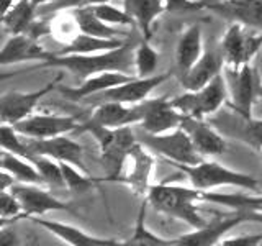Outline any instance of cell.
<instances>
[{
	"mask_svg": "<svg viewBox=\"0 0 262 246\" xmlns=\"http://www.w3.org/2000/svg\"><path fill=\"white\" fill-rule=\"evenodd\" d=\"M38 68H59L71 72L74 77L80 80L94 76V74L108 71L131 74L129 71L135 69V48L131 46V43H125L120 48L95 54H56L53 59L38 64L33 69Z\"/></svg>",
	"mask_w": 262,
	"mask_h": 246,
	"instance_id": "1",
	"label": "cell"
},
{
	"mask_svg": "<svg viewBox=\"0 0 262 246\" xmlns=\"http://www.w3.org/2000/svg\"><path fill=\"white\" fill-rule=\"evenodd\" d=\"M146 200L156 212L185 221L192 228H200L208 223L199 207V203L203 202V191L193 187L192 184H152Z\"/></svg>",
	"mask_w": 262,
	"mask_h": 246,
	"instance_id": "2",
	"label": "cell"
},
{
	"mask_svg": "<svg viewBox=\"0 0 262 246\" xmlns=\"http://www.w3.org/2000/svg\"><path fill=\"white\" fill-rule=\"evenodd\" d=\"M84 131H89L100 148V159L105 169L102 182H120L128 156L138 143V136L133 133L131 127L106 128L85 120L82 121L77 133Z\"/></svg>",
	"mask_w": 262,
	"mask_h": 246,
	"instance_id": "3",
	"label": "cell"
},
{
	"mask_svg": "<svg viewBox=\"0 0 262 246\" xmlns=\"http://www.w3.org/2000/svg\"><path fill=\"white\" fill-rule=\"evenodd\" d=\"M172 168L179 169L190 180V184L202 191H215L218 187H237L246 189L249 192H257L260 182L246 172L234 171L228 166H223L216 161H200L196 164H170Z\"/></svg>",
	"mask_w": 262,
	"mask_h": 246,
	"instance_id": "4",
	"label": "cell"
},
{
	"mask_svg": "<svg viewBox=\"0 0 262 246\" xmlns=\"http://www.w3.org/2000/svg\"><path fill=\"white\" fill-rule=\"evenodd\" d=\"M223 76L229 92L226 107L246 118L254 117V105L262 98V76L257 66L249 63L236 69L225 68Z\"/></svg>",
	"mask_w": 262,
	"mask_h": 246,
	"instance_id": "5",
	"label": "cell"
},
{
	"mask_svg": "<svg viewBox=\"0 0 262 246\" xmlns=\"http://www.w3.org/2000/svg\"><path fill=\"white\" fill-rule=\"evenodd\" d=\"M172 102L185 117H213L229 102L226 79L223 74H220L205 87L199 90H185L184 94L172 98Z\"/></svg>",
	"mask_w": 262,
	"mask_h": 246,
	"instance_id": "6",
	"label": "cell"
},
{
	"mask_svg": "<svg viewBox=\"0 0 262 246\" xmlns=\"http://www.w3.org/2000/svg\"><path fill=\"white\" fill-rule=\"evenodd\" d=\"M138 141L147 150L162 156L169 164H196L203 161V156L195 150L187 131L179 127L166 133H146L136 135Z\"/></svg>",
	"mask_w": 262,
	"mask_h": 246,
	"instance_id": "7",
	"label": "cell"
},
{
	"mask_svg": "<svg viewBox=\"0 0 262 246\" xmlns=\"http://www.w3.org/2000/svg\"><path fill=\"white\" fill-rule=\"evenodd\" d=\"M225 59V68H241L254 63L262 49V31L246 28L239 23H229L218 43Z\"/></svg>",
	"mask_w": 262,
	"mask_h": 246,
	"instance_id": "8",
	"label": "cell"
},
{
	"mask_svg": "<svg viewBox=\"0 0 262 246\" xmlns=\"http://www.w3.org/2000/svg\"><path fill=\"white\" fill-rule=\"evenodd\" d=\"M244 221H262V213L252 212H237L233 210L231 215L218 217L215 220H208L207 225L200 228H193L192 232L184 233L176 240V246H215L220 244L228 232Z\"/></svg>",
	"mask_w": 262,
	"mask_h": 246,
	"instance_id": "9",
	"label": "cell"
},
{
	"mask_svg": "<svg viewBox=\"0 0 262 246\" xmlns=\"http://www.w3.org/2000/svg\"><path fill=\"white\" fill-rule=\"evenodd\" d=\"M62 74L48 82L46 86L39 87L36 90H12L0 97V120L2 123H8V125H15L21 120H25L30 115L35 113L36 107L43 100L46 95H49L54 90H57L61 84Z\"/></svg>",
	"mask_w": 262,
	"mask_h": 246,
	"instance_id": "10",
	"label": "cell"
},
{
	"mask_svg": "<svg viewBox=\"0 0 262 246\" xmlns=\"http://www.w3.org/2000/svg\"><path fill=\"white\" fill-rule=\"evenodd\" d=\"M170 77V72H158L151 77H138L135 76L126 82L115 86L102 94H97L94 97L87 98V104H102V102H118L126 105L141 104L146 98H149L151 92L159 87L162 82H166Z\"/></svg>",
	"mask_w": 262,
	"mask_h": 246,
	"instance_id": "11",
	"label": "cell"
},
{
	"mask_svg": "<svg viewBox=\"0 0 262 246\" xmlns=\"http://www.w3.org/2000/svg\"><path fill=\"white\" fill-rule=\"evenodd\" d=\"M82 121L77 117L56 113H33L25 120L15 123V130L25 138L30 139H45L59 135L77 133Z\"/></svg>",
	"mask_w": 262,
	"mask_h": 246,
	"instance_id": "12",
	"label": "cell"
},
{
	"mask_svg": "<svg viewBox=\"0 0 262 246\" xmlns=\"http://www.w3.org/2000/svg\"><path fill=\"white\" fill-rule=\"evenodd\" d=\"M48 187L38 184H15L10 191L18 197L23 207V218L31 217H43L49 212H68L72 215H77V210L71 203L64 202L54 197Z\"/></svg>",
	"mask_w": 262,
	"mask_h": 246,
	"instance_id": "13",
	"label": "cell"
},
{
	"mask_svg": "<svg viewBox=\"0 0 262 246\" xmlns=\"http://www.w3.org/2000/svg\"><path fill=\"white\" fill-rule=\"evenodd\" d=\"M211 125H215L221 133L237 139L246 146L252 148L262 153V120L249 117L246 118L243 115L236 113L228 107L226 112H218L210 117Z\"/></svg>",
	"mask_w": 262,
	"mask_h": 246,
	"instance_id": "14",
	"label": "cell"
},
{
	"mask_svg": "<svg viewBox=\"0 0 262 246\" xmlns=\"http://www.w3.org/2000/svg\"><path fill=\"white\" fill-rule=\"evenodd\" d=\"M154 166V156L144 145L138 141L126 159L120 184L128 186L129 191L135 195L146 199L152 187Z\"/></svg>",
	"mask_w": 262,
	"mask_h": 246,
	"instance_id": "15",
	"label": "cell"
},
{
	"mask_svg": "<svg viewBox=\"0 0 262 246\" xmlns=\"http://www.w3.org/2000/svg\"><path fill=\"white\" fill-rule=\"evenodd\" d=\"M139 128L146 133H166L182 125L185 115L174 105L170 97L146 98L141 104Z\"/></svg>",
	"mask_w": 262,
	"mask_h": 246,
	"instance_id": "16",
	"label": "cell"
},
{
	"mask_svg": "<svg viewBox=\"0 0 262 246\" xmlns=\"http://www.w3.org/2000/svg\"><path fill=\"white\" fill-rule=\"evenodd\" d=\"M56 56V51H48V49L39 43V39H35L25 33L20 35H12L8 38L0 51V64L2 68L13 64L23 63H38L43 64Z\"/></svg>",
	"mask_w": 262,
	"mask_h": 246,
	"instance_id": "17",
	"label": "cell"
},
{
	"mask_svg": "<svg viewBox=\"0 0 262 246\" xmlns=\"http://www.w3.org/2000/svg\"><path fill=\"white\" fill-rule=\"evenodd\" d=\"M25 139H27V145L30 148L31 154H43L59 162L74 164V166H77L79 169L89 172L84 164V153H85L84 146L79 145L77 141H74L68 135H59V136L45 138V139H30V138H25Z\"/></svg>",
	"mask_w": 262,
	"mask_h": 246,
	"instance_id": "18",
	"label": "cell"
},
{
	"mask_svg": "<svg viewBox=\"0 0 262 246\" xmlns=\"http://www.w3.org/2000/svg\"><path fill=\"white\" fill-rule=\"evenodd\" d=\"M205 10L229 23L262 31V0H218L205 5Z\"/></svg>",
	"mask_w": 262,
	"mask_h": 246,
	"instance_id": "19",
	"label": "cell"
},
{
	"mask_svg": "<svg viewBox=\"0 0 262 246\" xmlns=\"http://www.w3.org/2000/svg\"><path fill=\"white\" fill-rule=\"evenodd\" d=\"M182 127L187 135L190 136L195 150L199 151L203 158H215L228 151V143L223 133L211 125V121L207 118H195V117H184Z\"/></svg>",
	"mask_w": 262,
	"mask_h": 246,
	"instance_id": "20",
	"label": "cell"
},
{
	"mask_svg": "<svg viewBox=\"0 0 262 246\" xmlns=\"http://www.w3.org/2000/svg\"><path fill=\"white\" fill-rule=\"evenodd\" d=\"M133 77L135 76H131V74L120 72V71L100 72V74H94V76L80 80L79 86L59 84L57 92L71 102H80V100H87V98L94 97L97 94H102V92H105V90H108V89L121 84V82H126Z\"/></svg>",
	"mask_w": 262,
	"mask_h": 246,
	"instance_id": "21",
	"label": "cell"
},
{
	"mask_svg": "<svg viewBox=\"0 0 262 246\" xmlns=\"http://www.w3.org/2000/svg\"><path fill=\"white\" fill-rule=\"evenodd\" d=\"M30 220L33 223L39 225L41 228H45L46 232H49L51 235L57 236L62 243L71 244V246H121V244H125V241H120L117 238L97 236L92 233H87L84 230H80L74 225L64 223V221L48 220L41 217H31Z\"/></svg>",
	"mask_w": 262,
	"mask_h": 246,
	"instance_id": "22",
	"label": "cell"
},
{
	"mask_svg": "<svg viewBox=\"0 0 262 246\" xmlns=\"http://www.w3.org/2000/svg\"><path fill=\"white\" fill-rule=\"evenodd\" d=\"M225 59L220 46H211L205 49L203 56L196 61L184 76H180V86L185 90H199L205 87L220 74H223Z\"/></svg>",
	"mask_w": 262,
	"mask_h": 246,
	"instance_id": "23",
	"label": "cell"
},
{
	"mask_svg": "<svg viewBox=\"0 0 262 246\" xmlns=\"http://www.w3.org/2000/svg\"><path fill=\"white\" fill-rule=\"evenodd\" d=\"M141 105H126L118 102H102L94 105V112L87 121L106 128H123L139 125L141 121Z\"/></svg>",
	"mask_w": 262,
	"mask_h": 246,
	"instance_id": "24",
	"label": "cell"
},
{
	"mask_svg": "<svg viewBox=\"0 0 262 246\" xmlns=\"http://www.w3.org/2000/svg\"><path fill=\"white\" fill-rule=\"evenodd\" d=\"M203 53H205V46H203L202 27L200 25H192V27H188L180 35L176 46V69L179 77L184 76L203 56Z\"/></svg>",
	"mask_w": 262,
	"mask_h": 246,
	"instance_id": "25",
	"label": "cell"
},
{
	"mask_svg": "<svg viewBox=\"0 0 262 246\" xmlns=\"http://www.w3.org/2000/svg\"><path fill=\"white\" fill-rule=\"evenodd\" d=\"M125 10L135 20L136 28L141 31L144 39H151L154 33L156 20L166 12V2L164 0H123Z\"/></svg>",
	"mask_w": 262,
	"mask_h": 246,
	"instance_id": "26",
	"label": "cell"
},
{
	"mask_svg": "<svg viewBox=\"0 0 262 246\" xmlns=\"http://www.w3.org/2000/svg\"><path fill=\"white\" fill-rule=\"evenodd\" d=\"M125 43H128V41L121 38H100L80 31L68 45H62V48L59 51H56V54H95L120 48Z\"/></svg>",
	"mask_w": 262,
	"mask_h": 246,
	"instance_id": "27",
	"label": "cell"
},
{
	"mask_svg": "<svg viewBox=\"0 0 262 246\" xmlns=\"http://www.w3.org/2000/svg\"><path fill=\"white\" fill-rule=\"evenodd\" d=\"M0 164H2V171L10 172L16 182L45 186L43 177H41L38 168L35 166V162L23 158L20 154L2 150L0 151Z\"/></svg>",
	"mask_w": 262,
	"mask_h": 246,
	"instance_id": "28",
	"label": "cell"
},
{
	"mask_svg": "<svg viewBox=\"0 0 262 246\" xmlns=\"http://www.w3.org/2000/svg\"><path fill=\"white\" fill-rule=\"evenodd\" d=\"M38 18V10L31 5V0H16V2L2 13V27L10 35L27 33Z\"/></svg>",
	"mask_w": 262,
	"mask_h": 246,
	"instance_id": "29",
	"label": "cell"
},
{
	"mask_svg": "<svg viewBox=\"0 0 262 246\" xmlns=\"http://www.w3.org/2000/svg\"><path fill=\"white\" fill-rule=\"evenodd\" d=\"M203 202L218 203L237 212L262 213V195L254 194H223L215 191H203Z\"/></svg>",
	"mask_w": 262,
	"mask_h": 246,
	"instance_id": "30",
	"label": "cell"
},
{
	"mask_svg": "<svg viewBox=\"0 0 262 246\" xmlns=\"http://www.w3.org/2000/svg\"><path fill=\"white\" fill-rule=\"evenodd\" d=\"M74 15H76V20L82 33L100 38H121V31L115 30L112 25L98 18L92 7L84 5L74 8Z\"/></svg>",
	"mask_w": 262,
	"mask_h": 246,
	"instance_id": "31",
	"label": "cell"
},
{
	"mask_svg": "<svg viewBox=\"0 0 262 246\" xmlns=\"http://www.w3.org/2000/svg\"><path fill=\"white\" fill-rule=\"evenodd\" d=\"M147 200L143 199V203H141V209H139V213H138V218H136V225H135V230H133V235L129 236V240L125 241V244L128 246H176V240L174 238H162L159 235L152 233L147 225L144 223V212H146V207H147Z\"/></svg>",
	"mask_w": 262,
	"mask_h": 246,
	"instance_id": "32",
	"label": "cell"
},
{
	"mask_svg": "<svg viewBox=\"0 0 262 246\" xmlns=\"http://www.w3.org/2000/svg\"><path fill=\"white\" fill-rule=\"evenodd\" d=\"M80 33L74 8L51 15V36L61 45H68Z\"/></svg>",
	"mask_w": 262,
	"mask_h": 246,
	"instance_id": "33",
	"label": "cell"
},
{
	"mask_svg": "<svg viewBox=\"0 0 262 246\" xmlns=\"http://www.w3.org/2000/svg\"><path fill=\"white\" fill-rule=\"evenodd\" d=\"M159 68V51L149 39H143L135 48V72L138 77H151Z\"/></svg>",
	"mask_w": 262,
	"mask_h": 246,
	"instance_id": "34",
	"label": "cell"
},
{
	"mask_svg": "<svg viewBox=\"0 0 262 246\" xmlns=\"http://www.w3.org/2000/svg\"><path fill=\"white\" fill-rule=\"evenodd\" d=\"M30 161L35 162V166L38 168L41 177H43V182L48 189L66 187V180H64L62 168L59 161L48 158V156H43V154H33V158Z\"/></svg>",
	"mask_w": 262,
	"mask_h": 246,
	"instance_id": "35",
	"label": "cell"
},
{
	"mask_svg": "<svg viewBox=\"0 0 262 246\" xmlns=\"http://www.w3.org/2000/svg\"><path fill=\"white\" fill-rule=\"evenodd\" d=\"M61 168H62V174L66 180V189L71 192H77V194L87 192L97 184L102 182V177L95 179L92 176H89V172L79 169L77 166H74V164L61 162Z\"/></svg>",
	"mask_w": 262,
	"mask_h": 246,
	"instance_id": "36",
	"label": "cell"
},
{
	"mask_svg": "<svg viewBox=\"0 0 262 246\" xmlns=\"http://www.w3.org/2000/svg\"><path fill=\"white\" fill-rule=\"evenodd\" d=\"M94 12L100 20L105 23L112 25V27H136L135 20L128 15L125 8H118L112 4H102V5H94Z\"/></svg>",
	"mask_w": 262,
	"mask_h": 246,
	"instance_id": "37",
	"label": "cell"
},
{
	"mask_svg": "<svg viewBox=\"0 0 262 246\" xmlns=\"http://www.w3.org/2000/svg\"><path fill=\"white\" fill-rule=\"evenodd\" d=\"M0 223H8V221H13L23 218V207L10 189L7 191H0Z\"/></svg>",
	"mask_w": 262,
	"mask_h": 246,
	"instance_id": "38",
	"label": "cell"
},
{
	"mask_svg": "<svg viewBox=\"0 0 262 246\" xmlns=\"http://www.w3.org/2000/svg\"><path fill=\"white\" fill-rule=\"evenodd\" d=\"M31 5L38 10L39 16H48L61 10L82 7V0H31Z\"/></svg>",
	"mask_w": 262,
	"mask_h": 246,
	"instance_id": "39",
	"label": "cell"
},
{
	"mask_svg": "<svg viewBox=\"0 0 262 246\" xmlns=\"http://www.w3.org/2000/svg\"><path fill=\"white\" fill-rule=\"evenodd\" d=\"M262 243V233H249L231 238H223L221 246H259Z\"/></svg>",
	"mask_w": 262,
	"mask_h": 246,
	"instance_id": "40",
	"label": "cell"
},
{
	"mask_svg": "<svg viewBox=\"0 0 262 246\" xmlns=\"http://www.w3.org/2000/svg\"><path fill=\"white\" fill-rule=\"evenodd\" d=\"M166 2L167 12H193V10H202V4L193 2V0H164Z\"/></svg>",
	"mask_w": 262,
	"mask_h": 246,
	"instance_id": "41",
	"label": "cell"
},
{
	"mask_svg": "<svg viewBox=\"0 0 262 246\" xmlns=\"http://www.w3.org/2000/svg\"><path fill=\"white\" fill-rule=\"evenodd\" d=\"M0 244L2 246H16L21 244L20 236L16 235V232H13V228H8L7 225H2V230H0Z\"/></svg>",
	"mask_w": 262,
	"mask_h": 246,
	"instance_id": "42",
	"label": "cell"
},
{
	"mask_svg": "<svg viewBox=\"0 0 262 246\" xmlns=\"http://www.w3.org/2000/svg\"><path fill=\"white\" fill-rule=\"evenodd\" d=\"M112 0H82V4L89 5V7H94V5H102V4H110ZM82 5V7H84Z\"/></svg>",
	"mask_w": 262,
	"mask_h": 246,
	"instance_id": "43",
	"label": "cell"
},
{
	"mask_svg": "<svg viewBox=\"0 0 262 246\" xmlns=\"http://www.w3.org/2000/svg\"><path fill=\"white\" fill-rule=\"evenodd\" d=\"M213 2H218V0H200V4H202V7H203V8H205V5L213 4Z\"/></svg>",
	"mask_w": 262,
	"mask_h": 246,
	"instance_id": "44",
	"label": "cell"
},
{
	"mask_svg": "<svg viewBox=\"0 0 262 246\" xmlns=\"http://www.w3.org/2000/svg\"><path fill=\"white\" fill-rule=\"evenodd\" d=\"M260 156H262V153H260Z\"/></svg>",
	"mask_w": 262,
	"mask_h": 246,
	"instance_id": "45",
	"label": "cell"
}]
</instances>
